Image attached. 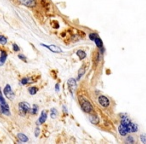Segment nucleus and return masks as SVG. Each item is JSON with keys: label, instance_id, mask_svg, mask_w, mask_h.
<instances>
[{"label": "nucleus", "instance_id": "2", "mask_svg": "<svg viewBox=\"0 0 146 144\" xmlns=\"http://www.w3.org/2000/svg\"><path fill=\"white\" fill-rule=\"evenodd\" d=\"M18 108H19V112H20L21 115H25L26 113H28V112H30L31 110V107L30 105H29L27 102H20V103L18 104Z\"/></svg>", "mask_w": 146, "mask_h": 144}, {"label": "nucleus", "instance_id": "30", "mask_svg": "<svg viewBox=\"0 0 146 144\" xmlns=\"http://www.w3.org/2000/svg\"><path fill=\"white\" fill-rule=\"evenodd\" d=\"M63 111H64V113H66V112H67V109H66V107H65V106H63Z\"/></svg>", "mask_w": 146, "mask_h": 144}, {"label": "nucleus", "instance_id": "20", "mask_svg": "<svg viewBox=\"0 0 146 144\" xmlns=\"http://www.w3.org/2000/svg\"><path fill=\"white\" fill-rule=\"evenodd\" d=\"M7 42H8L7 37L4 36V35H0V43L2 45H5V44H7Z\"/></svg>", "mask_w": 146, "mask_h": 144}, {"label": "nucleus", "instance_id": "12", "mask_svg": "<svg viewBox=\"0 0 146 144\" xmlns=\"http://www.w3.org/2000/svg\"><path fill=\"white\" fill-rule=\"evenodd\" d=\"M46 119H47V112L45 111V110H43V111L41 112L40 116H39V119H38V122H37V124H43V123H45Z\"/></svg>", "mask_w": 146, "mask_h": 144}, {"label": "nucleus", "instance_id": "7", "mask_svg": "<svg viewBox=\"0 0 146 144\" xmlns=\"http://www.w3.org/2000/svg\"><path fill=\"white\" fill-rule=\"evenodd\" d=\"M18 1L22 5L29 7V8H33L36 6V0H18Z\"/></svg>", "mask_w": 146, "mask_h": 144}, {"label": "nucleus", "instance_id": "13", "mask_svg": "<svg viewBox=\"0 0 146 144\" xmlns=\"http://www.w3.org/2000/svg\"><path fill=\"white\" fill-rule=\"evenodd\" d=\"M76 55H77L78 58H79L80 60H84V59L87 57V53H86L84 50H82V49H79V50L76 51Z\"/></svg>", "mask_w": 146, "mask_h": 144}, {"label": "nucleus", "instance_id": "15", "mask_svg": "<svg viewBox=\"0 0 146 144\" xmlns=\"http://www.w3.org/2000/svg\"><path fill=\"white\" fill-rule=\"evenodd\" d=\"M17 138L20 142H27L28 141V137L23 133H18L17 134Z\"/></svg>", "mask_w": 146, "mask_h": 144}, {"label": "nucleus", "instance_id": "8", "mask_svg": "<svg viewBox=\"0 0 146 144\" xmlns=\"http://www.w3.org/2000/svg\"><path fill=\"white\" fill-rule=\"evenodd\" d=\"M127 127H128V131H129V133H135V132L138 131L137 124H135L134 122H132L131 120L127 123Z\"/></svg>", "mask_w": 146, "mask_h": 144}, {"label": "nucleus", "instance_id": "5", "mask_svg": "<svg viewBox=\"0 0 146 144\" xmlns=\"http://www.w3.org/2000/svg\"><path fill=\"white\" fill-rule=\"evenodd\" d=\"M0 109H1V113L2 114L7 115V116L10 115V109H9V106L6 101L0 102Z\"/></svg>", "mask_w": 146, "mask_h": 144}, {"label": "nucleus", "instance_id": "32", "mask_svg": "<svg viewBox=\"0 0 146 144\" xmlns=\"http://www.w3.org/2000/svg\"><path fill=\"white\" fill-rule=\"evenodd\" d=\"M0 114H1V109H0Z\"/></svg>", "mask_w": 146, "mask_h": 144}, {"label": "nucleus", "instance_id": "1", "mask_svg": "<svg viewBox=\"0 0 146 144\" xmlns=\"http://www.w3.org/2000/svg\"><path fill=\"white\" fill-rule=\"evenodd\" d=\"M80 107H81V109L87 114H92V113H93V111H94L93 106H92L91 102H90L89 100H87V99L80 100Z\"/></svg>", "mask_w": 146, "mask_h": 144}, {"label": "nucleus", "instance_id": "4", "mask_svg": "<svg viewBox=\"0 0 146 144\" xmlns=\"http://www.w3.org/2000/svg\"><path fill=\"white\" fill-rule=\"evenodd\" d=\"M98 103L100 104V106H102V107H104V108L109 107V105H110L109 99H108V97L105 95H100L99 97H98Z\"/></svg>", "mask_w": 146, "mask_h": 144}, {"label": "nucleus", "instance_id": "17", "mask_svg": "<svg viewBox=\"0 0 146 144\" xmlns=\"http://www.w3.org/2000/svg\"><path fill=\"white\" fill-rule=\"evenodd\" d=\"M38 109H39L38 105H36V104H33V107L31 108L30 113L32 114V115H36V114L38 113Z\"/></svg>", "mask_w": 146, "mask_h": 144}, {"label": "nucleus", "instance_id": "23", "mask_svg": "<svg viewBox=\"0 0 146 144\" xmlns=\"http://www.w3.org/2000/svg\"><path fill=\"white\" fill-rule=\"evenodd\" d=\"M98 35H97V33H94V32H92V33H89V39L91 41H94V39L97 37Z\"/></svg>", "mask_w": 146, "mask_h": 144}, {"label": "nucleus", "instance_id": "24", "mask_svg": "<svg viewBox=\"0 0 146 144\" xmlns=\"http://www.w3.org/2000/svg\"><path fill=\"white\" fill-rule=\"evenodd\" d=\"M12 48H13V51H15V52H18V51L20 50V47H19L18 45L16 44V43H13V44H12Z\"/></svg>", "mask_w": 146, "mask_h": 144}, {"label": "nucleus", "instance_id": "19", "mask_svg": "<svg viewBox=\"0 0 146 144\" xmlns=\"http://www.w3.org/2000/svg\"><path fill=\"white\" fill-rule=\"evenodd\" d=\"M30 82H32V80H31L30 78H29V77H24V78H22V79H21L20 83H21V85H27V84L30 83Z\"/></svg>", "mask_w": 146, "mask_h": 144}, {"label": "nucleus", "instance_id": "11", "mask_svg": "<svg viewBox=\"0 0 146 144\" xmlns=\"http://www.w3.org/2000/svg\"><path fill=\"white\" fill-rule=\"evenodd\" d=\"M86 67H87V63H84L83 65H82L81 67H80L79 71H78V75H77V80H80L81 79L82 76L85 74L86 72Z\"/></svg>", "mask_w": 146, "mask_h": 144}, {"label": "nucleus", "instance_id": "6", "mask_svg": "<svg viewBox=\"0 0 146 144\" xmlns=\"http://www.w3.org/2000/svg\"><path fill=\"white\" fill-rule=\"evenodd\" d=\"M67 86H68V89L70 90L71 94L73 95V90L77 87V83H76V80L74 78H69L67 80Z\"/></svg>", "mask_w": 146, "mask_h": 144}, {"label": "nucleus", "instance_id": "25", "mask_svg": "<svg viewBox=\"0 0 146 144\" xmlns=\"http://www.w3.org/2000/svg\"><path fill=\"white\" fill-rule=\"evenodd\" d=\"M140 140H141L142 143L146 144V134H141L140 135Z\"/></svg>", "mask_w": 146, "mask_h": 144}, {"label": "nucleus", "instance_id": "21", "mask_svg": "<svg viewBox=\"0 0 146 144\" xmlns=\"http://www.w3.org/2000/svg\"><path fill=\"white\" fill-rule=\"evenodd\" d=\"M90 121H91L92 123H94V124L98 123V118H97V116H96L95 114H91V115H90Z\"/></svg>", "mask_w": 146, "mask_h": 144}, {"label": "nucleus", "instance_id": "26", "mask_svg": "<svg viewBox=\"0 0 146 144\" xmlns=\"http://www.w3.org/2000/svg\"><path fill=\"white\" fill-rule=\"evenodd\" d=\"M18 58H19V59H21L22 61H24V62H27V59H26V57H25L24 55L19 54V55H18Z\"/></svg>", "mask_w": 146, "mask_h": 144}, {"label": "nucleus", "instance_id": "29", "mask_svg": "<svg viewBox=\"0 0 146 144\" xmlns=\"http://www.w3.org/2000/svg\"><path fill=\"white\" fill-rule=\"evenodd\" d=\"M55 91L59 92V84L58 83H56V85H55Z\"/></svg>", "mask_w": 146, "mask_h": 144}, {"label": "nucleus", "instance_id": "9", "mask_svg": "<svg viewBox=\"0 0 146 144\" xmlns=\"http://www.w3.org/2000/svg\"><path fill=\"white\" fill-rule=\"evenodd\" d=\"M42 45L43 47H45V48H47L48 50H50V51H52V52H54V53H61L62 52V50H61L60 48H59L58 46H55V45H46V44H44V43H42Z\"/></svg>", "mask_w": 146, "mask_h": 144}, {"label": "nucleus", "instance_id": "22", "mask_svg": "<svg viewBox=\"0 0 146 144\" xmlns=\"http://www.w3.org/2000/svg\"><path fill=\"white\" fill-rule=\"evenodd\" d=\"M125 142H126V143H131V144H133L134 142H135V140H134V138L132 137V136H126Z\"/></svg>", "mask_w": 146, "mask_h": 144}, {"label": "nucleus", "instance_id": "31", "mask_svg": "<svg viewBox=\"0 0 146 144\" xmlns=\"http://www.w3.org/2000/svg\"><path fill=\"white\" fill-rule=\"evenodd\" d=\"M0 93H2V92H1V89H0Z\"/></svg>", "mask_w": 146, "mask_h": 144}, {"label": "nucleus", "instance_id": "18", "mask_svg": "<svg viewBox=\"0 0 146 144\" xmlns=\"http://www.w3.org/2000/svg\"><path fill=\"white\" fill-rule=\"evenodd\" d=\"M50 117L52 118V119H55V118L57 117V109L56 108H51L50 109Z\"/></svg>", "mask_w": 146, "mask_h": 144}, {"label": "nucleus", "instance_id": "10", "mask_svg": "<svg viewBox=\"0 0 146 144\" xmlns=\"http://www.w3.org/2000/svg\"><path fill=\"white\" fill-rule=\"evenodd\" d=\"M94 42H95L97 48H99L100 51H101V53L103 54V53H104V46H103V42H102L101 38H100L99 36H97L95 39H94Z\"/></svg>", "mask_w": 146, "mask_h": 144}, {"label": "nucleus", "instance_id": "14", "mask_svg": "<svg viewBox=\"0 0 146 144\" xmlns=\"http://www.w3.org/2000/svg\"><path fill=\"white\" fill-rule=\"evenodd\" d=\"M6 59H7V52L5 50H2L1 51V54H0V66H2L4 64Z\"/></svg>", "mask_w": 146, "mask_h": 144}, {"label": "nucleus", "instance_id": "28", "mask_svg": "<svg viewBox=\"0 0 146 144\" xmlns=\"http://www.w3.org/2000/svg\"><path fill=\"white\" fill-rule=\"evenodd\" d=\"M35 136H39V128L38 127H36V130H35Z\"/></svg>", "mask_w": 146, "mask_h": 144}, {"label": "nucleus", "instance_id": "3", "mask_svg": "<svg viewBox=\"0 0 146 144\" xmlns=\"http://www.w3.org/2000/svg\"><path fill=\"white\" fill-rule=\"evenodd\" d=\"M3 94H4V95L6 96V97L8 98V99H10V100L14 99L15 94H14V92H13L12 88H11V86L9 85V84H7V85L5 86L4 90H3Z\"/></svg>", "mask_w": 146, "mask_h": 144}, {"label": "nucleus", "instance_id": "16", "mask_svg": "<svg viewBox=\"0 0 146 144\" xmlns=\"http://www.w3.org/2000/svg\"><path fill=\"white\" fill-rule=\"evenodd\" d=\"M28 92L30 95H34V94H36L37 92H38V88H37L36 86H30V87L28 88Z\"/></svg>", "mask_w": 146, "mask_h": 144}, {"label": "nucleus", "instance_id": "27", "mask_svg": "<svg viewBox=\"0 0 146 144\" xmlns=\"http://www.w3.org/2000/svg\"><path fill=\"white\" fill-rule=\"evenodd\" d=\"M4 101H5V99H4V97H3L2 93H0V102H4Z\"/></svg>", "mask_w": 146, "mask_h": 144}]
</instances>
